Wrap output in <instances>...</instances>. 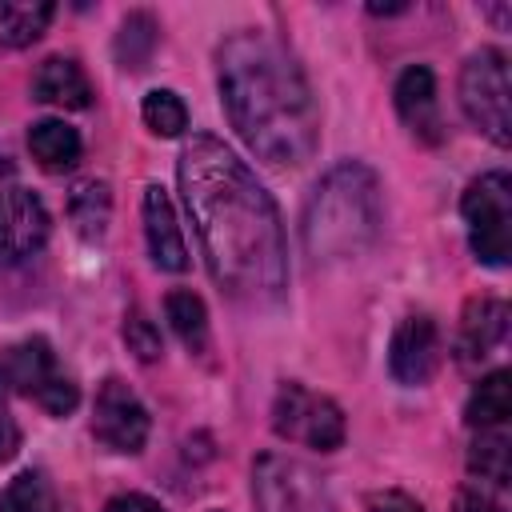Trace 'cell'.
<instances>
[{"mask_svg":"<svg viewBox=\"0 0 512 512\" xmlns=\"http://www.w3.org/2000/svg\"><path fill=\"white\" fill-rule=\"evenodd\" d=\"M212 280L240 304H272L288 288V248L272 196L216 136H192L176 164Z\"/></svg>","mask_w":512,"mask_h":512,"instance_id":"6da1fadb","label":"cell"},{"mask_svg":"<svg viewBox=\"0 0 512 512\" xmlns=\"http://www.w3.org/2000/svg\"><path fill=\"white\" fill-rule=\"evenodd\" d=\"M220 100L240 140L268 164H304L320 116L296 56L268 32H236L220 44Z\"/></svg>","mask_w":512,"mask_h":512,"instance_id":"7a4b0ae2","label":"cell"},{"mask_svg":"<svg viewBox=\"0 0 512 512\" xmlns=\"http://www.w3.org/2000/svg\"><path fill=\"white\" fill-rule=\"evenodd\" d=\"M380 232V184L364 164L332 168L308 208H304V244L316 260L356 256Z\"/></svg>","mask_w":512,"mask_h":512,"instance_id":"3957f363","label":"cell"},{"mask_svg":"<svg viewBox=\"0 0 512 512\" xmlns=\"http://www.w3.org/2000/svg\"><path fill=\"white\" fill-rule=\"evenodd\" d=\"M460 108L492 144H512V80L500 48H480L468 56L460 72Z\"/></svg>","mask_w":512,"mask_h":512,"instance_id":"277c9868","label":"cell"},{"mask_svg":"<svg viewBox=\"0 0 512 512\" xmlns=\"http://www.w3.org/2000/svg\"><path fill=\"white\" fill-rule=\"evenodd\" d=\"M0 384L20 396H32L52 416H68L80 400L76 384L56 368V352L40 336L20 340L8 352H0Z\"/></svg>","mask_w":512,"mask_h":512,"instance_id":"5b68a950","label":"cell"},{"mask_svg":"<svg viewBox=\"0 0 512 512\" xmlns=\"http://www.w3.org/2000/svg\"><path fill=\"white\" fill-rule=\"evenodd\" d=\"M460 212L468 220V244L484 264H508L512 252V180L504 172H484L468 184Z\"/></svg>","mask_w":512,"mask_h":512,"instance_id":"8992f818","label":"cell"},{"mask_svg":"<svg viewBox=\"0 0 512 512\" xmlns=\"http://www.w3.org/2000/svg\"><path fill=\"white\" fill-rule=\"evenodd\" d=\"M272 428L280 440H292V444H304L316 452H332L344 444V412L336 408V400H328L304 384H284L276 392Z\"/></svg>","mask_w":512,"mask_h":512,"instance_id":"52a82bcc","label":"cell"},{"mask_svg":"<svg viewBox=\"0 0 512 512\" xmlns=\"http://www.w3.org/2000/svg\"><path fill=\"white\" fill-rule=\"evenodd\" d=\"M252 492L260 512H332L316 476L284 456H260L252 472Z\"/></svg>","mask_w":512,"mask_h":512,"instance_id":"ba28073f","label":"cell"},{"mask_svg":"<svg viewBox=\"0 0 512 512\" xmlns=\"http://www.w3.org/2000/svg\"><path fill=\"white\" fill-rule=\"evenodd\" d=\"M92 436L108 452H140L148 440V412L124 380H104L92 408Z\"/></svg>","mask_w":512,"mask_h":512,"instance_id":"9c48e42d","label":"cell"},{"mask_svg":"<svg viewBox=\"0 0 512 512\" xmlns=\"http://www.w3.org/2000/svg\"><path fill=\"white\" fill-rule=\"evenodd\" d=\"M48 212L28 188H0V260L16 264L44 248Z\"/></svg>","mask_w":512,"mask_h":512,"instance_id":"30bf717a","label":"cell"},{"mask_svg":"<svg viewBox=\"0 0 512 512\" xmlns=\"http://www.w3.org/2000/svg\"><path fill=\"white\" fill-rule=\"evenodd\" d=\"M388 368L400 384H428L440 368V332L428 316H404L388 344Z\"/></svg>","mask_w":512,"mask_h":512,"instance_id":"8fae6325","label":"cell"},{"mask_svg":"<svg viewBox=\"0 0 512 512\" xmlns=\"http://www.w3.org/2000/svg\"><path fill=\"white\" fill-rule=\"evenodd\" d=\"M396 112L404 120V128L424 140V144H440L444 140V120H440V100H436V80L424 64H412L400 72L396 80Z\"/></svg>","mask_w":512,"mask_h":512,"instance_id":"7c38bea8","label":"cell"},{"mask_svg":"<svg viewBox=\"0 0 512 512\" xmlns=\"http://www.w3.org/2000/svg\"><path fill=\"white\" fill-rule=\"evenodd\" d=\"M144 236H148V252L160 268L168 272H184L188 268V248L176 224V208L168 200V192L160 184L144 188Z\"/></svg>","mask_w":512,"mask_h":512,"instance_id":"4fadbf2b","label":"cell"},{"mask_svg":"<svg viewBox=\"0 0 512 512\" xmlns=\"http://www.w3.org/2000/svg\"><path fill=\"white\" fill-rule=\"evenodd\" d=\"M504 336H508V304L504 300H472L464 320H460L456 352H460L464 364H476L492 348H500Z\"/></svg>","mask_w":512,"mask_h":512,"instance_id":"5bb4252c","label":"cell"},{"mask_svg":"<svg viewBox=\"0 0 512 512\" xmlns=\"http://www.w3.org/2000/svg\"><path fill=\"white\" fill-rule=\"evenodd\" d=\"M32 96L56 108H88L92 104V84L84 76V68L68 56H48L36 76H32Z\"/></svg>","mask_w":512,"mask_h":512,"instance_id":"9a60e30c","label":"cell"},{"mask_svg":"<svg viewBox=\"0 0 512 512\" xmlns=\"http://www.w3.org/2000/svg\"><path fill=\"white\" fill-rule=\"evenodd\" d=\"M464 416H468V424L476 432H484V428H508V416H512V376L504 368L492 372V376H484L472 388Z\"/></svg>","mask_w":512,"mask_h":512,"instance_id":"2e32d148","label":"cell"},{"mask_svg":"<svg viewBox=\"0 0 512 512\" xmlns=\"http://www.w3.org/2000/svg\"><path fill=\"white\" fill-rule=\"evenodd\" d=\"M28 148L44 172H68L80 160V136L64 120H40L28 132Z\"/></svg>","mask_w":512,"mask_h":512,"instance_id":"e0dca14e","label":"cell"},{"mask_svg":"<svg viewBox=\"0 0 512 512\" xmlns=\"http://www.w3.org/2000/svg\"><path fill=\"white\" fill-rule=\"evenodd\" d=\"M56 16V4L48 0H4L0 4V44L4 48H28L40 40L48 20Z\"/></svg>","mask_w":512,"mask_h":512,"instance_id":"ac0fdd59","label":"cell"},{"mask_svg":"<svg viewBox=\"0 0 512 512\" xmlns=\"http://www.w3.org/2000/svg\"><path fill=\"white\" fill-rule=\"evenodd\" d=\"M512 440H508V428H484L476 432L472 440V452H468V468L480 476V480H492V484H508V472H512Z\"/></svg>","mask_w":512,"mask_h":512,"instance_id":"d6986e66","label":"cell"},{"mask_svg":"<svg viewBox=\"0 0 512 512\" xmlns=\"http://www.w3.org/2000/svg\"><path fill=\"white\" fill-rule=\"evenodd\" d=\"M0 512H64L44 472H20L0 492Z\"/></svg>","mask_w":512,"mask_h":512,"instance_id":"ffe728a7","label":"cell"},{"mask_svg":"<svg viewBox=\"0 0 512 512\" xmlns=\"http://www.w3.org/2000/svg\"><path fill=\"white\" fill-rule=\"evenodd\" d=\"M68 212H72V224L84 240H100L104 236V224H108V212H112V200H108V188L100 180H80L72 188V200H68Z\"/></svg>","mask_w":512,"mask_h":512,"instance_id":"44dd1931","label":"cell"},{"mask_svg":"<svg viewBox=\"0 0 512 512\" xmlns=\"http://www.w3.org/2000/svg\"><path fill=\"white\" fill-rule=\"evenodd\" d=\"M164 316H168L172 332L184 340V348L200 352L208 344V312H204V300L196 292H168Z\"/></svg>","mask_w":512,"mask_h":512,"instance_id":"7402d4cb","label":"cell"},{"mask_svg":"<svg viewBox=\"0 0 512 512\" xmlns=\"http://www.w3.org/2000/svg\"><path fill=\"white\" fill-rule=\"evenodd\" d=\"M156 48V20L148 12H132L124 24H120V36H116V56L124 68H144V60L152 56Z\"/></svg>","mask_w":512,"mask_h":512,"instance_id":"603a6c76","label":"cell"},{"mask_svg":"<svg viewBox=\"0 0 512 512\" xmlns=\"http://www.w3.org/2000/svg\"><path fill=\"white\" fill-rule=\"evenodd\" d=\"M140 116H144V124H148L156 136H180V132L188 128V112H184L180 96L168 92V88L148 92L144 104H140Z\"/></svg>","mask_w":512,"mask_h":512,"instance_id":"cb8c5ba5","label":"cell"},{"mask_svg":"<svg viewBox=\"0 0 512 512\" xmlns=\"http://www.w3.org/2000/svg\"><path fill=\"white\" fill-rule=\"evenodd\" d=\"M124 340H128V352H136L140 360H156V356L164 352L160 328H156L144 312H128V320H124Z\"/></svg>","mask_w":512,"mask_h":512,"instance_id":"d4e9b609","label":"cell"},{"mask_svg":"<svg viewBox=\"0 0 512 512\" xmlns=\"http://www.w3.org/2000/svg\"><path fill=\"white\" fill-rule=\"evenodd\" d=\"M364 512H424L408 492H396V488H388V492H372L368 496V508Z\"/></svg>","mask_w":512,"mask_h":512,"instance_id":"484cf974","label":"cell"},{"mask_svg":"<svg viewBox=\"0 0 512 512\" xmlns=\"http://www.w3.org/2000/svg\"><path fill=\"white\" fill-rule=\"evenodd\" d=\"M20 448V428L8 412V400H4V384H0V460H12Z\"/></svg>","mask_w":512,"mask_h":512,"instance_id":"4316f807","label":"cell"},{"mask_svg":"<svg viewBox=\"0 0 512 512\" xmlns=\"http://www.w3.org/2000/svg\"><path fill=\"white\" fill-rule=\"evenodd\" d=\"M104 512H164L156 500H148V496H140V492H128V496H116V500H108V508Z\"/></svg>","mask_w":512,"mask_h":512,"instance_id":"83f0119b","label":"cell"},{"mask_svg":"<svg viewBox=\"0 0 512 512\" xmlns=\"http://www.w3.org/2000/svg\"><path fill=\"white\" fill-rule=\"evenodd\" d=\"M460 512H504L496 500H488V496H480V492H468L464 500H460Z\"/></svg>","mask_w":512,"mask_h":512,"instance_id":"f1b7e54d","label":"cell"}]
</instances>
